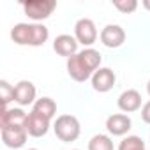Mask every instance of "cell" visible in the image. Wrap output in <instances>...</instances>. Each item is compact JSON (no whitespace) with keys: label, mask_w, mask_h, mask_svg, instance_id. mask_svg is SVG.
Instances as JSON below:
<instances>
[{"label":"cell","mask_w":150,"mask_h":150,"mask_svg":"<svg viewBox=\"0 0 150 150\" xmlns=\"http://www.w3.org/2000/svg\"><path fill=\"white\" fill-rule=\"evenodd\" d=\"M146 92H148V96H150V80H148V83H146Z\"/></svg>","instance_id":"22"},{"label":"cell","mask_w":150,"mask_h":150,"mask_svg":"<svg viewBox=\"0 0 150 150\" xmlns=\"http://www.w3.org/2000/svg\"><path fill=\"white\" fill-rule=\"evenodd\" d=\"M21 6L25 14L34 21H42L50 18L57 9L55 0H27V2H21Z\"/></svg>","instance_id":"4"},{"label":"cell","mask_w":150,"mask_h":150,"mask_svg":"<svg viewBox=\"0 0 150 150\" xmlns=\"http://www.w3.org/2000/svg\"><path fill=\"white\" fill-rule=\"evenodd\" d=\"M74 37L76 41L87 48H90L96 41H97V28H96V23L90 20V18H81L76 21L74 25Z\"/></svg>","instance_id":"5"},{"label":"cell","mask_w":150,"mask_h":150,"mask_svg":"<svg viewBox=\"0 0 150 150\" xmlns=\"http://www.w3.org/2000/svg\"><path fill=\"white\" fill-rule=\"evenodd\" d=\"M113 6H115L120 13H124V14L134 13V11L138 9V2H136V0H115Z\"/></svg>","instance_id":"19"},{"label":"cell","mask_w":150,"mask_h":150,"mask_svg":"<svg viewBox=\"0 0 150 150\" xmlns=\"http://www.w3.org/2000/svg\"><path fill=\"white\" fill-rule=\"evenodd\" d=\"M27 117L28 115L21 108H6V110H2V115H0V129L25 127Z\"/></svg>","instance_id":"13"},{"label":"cell","mask_w":150,"mask_h":150,"mask_svg":"<svg viewBox=\"0 0 150 150\" xmlns=\"http://www.w3.org/2000/svg\"><path fill=\"white\" fill-rule=\"evenodd\" d=\"M118 150H146V148H145V141L139 136H127L120 141Z\"/></svg>","instance_id":"18"},{"label":"cell","mask_w":150,"mask_h":150,"mask_svg":"<svg viewBox=\"0 0 150 150\" xmlns=\"http://www.w3.org/2000/svg\"><path fill=\"white\" fill-rule=\"evenodd\" d=\"M120 111L124 113H132V111H138L141 108V94L134 88H129L125 92H122L118 96V101H117Z\"/></svg>","instance_id":"14"},{"label":"cell","mask_w":150,"mask_h":150,"mask_svg":"<svg viewBox=\"0 0 150 150\" xmlns=\"http://www.w3.org/2000/svg\"><path fill=\"white\" fill-rule=\"evenodd\" d=\"M32 111H35V113H39V115H42V117L51 120L57 115V103L51 97H41V99H37L34 103Z\"/></svg>","instance_id":"15"},{"label":"cell","mask_w":150,"mask_h":150,"mask_svg":"<svg viewBox=\"0 0 150 150\" xmlns=\"http://www.w3.org/2000/svg\"><path fill=\"white\" fill-rule=\"evenodd\" d=\"M88 150H115V146L108 134H96L88 141Z\"/></svg>","instance_id":"16"},{"label":"cell","mask_w":150,"mask_h":150,"mask_svg":"<svg viewBox=\"0 0 150 150\" xmlns=\"http://www.w3.org/2000/svg\"><path fill=\"white\" fill-rule=\"evenodd\" d=\"M117 76L110 67H99L92 76V88L99 94H106L115 87Z\"/></svg>","instance_id":"6"},{"label":"cell","mask_w":150,"mask_h":150,"mask_svg":"<svg viewBox=\"0 0 150 150\" xmlns=\"http://www.w3.org/2000/svg\"><path fill=\"white\" fill-rule=\"evenodd\" d=\"M101 42L106 46V48H120L124 42H125V30L120 27V25H106L103 30H101Z\"/></svg>","instance_id":"8"},{"label":"cell","mask_w":150,"mask_h":150,"mask_svg":"<svg viewBox=\"0 0 150 150\" xmlns=\"http://www.w3.org/2000/svg\"><path fill=\"white\" fill-rule=\"evenodd\" d=\"M141 118H143L145 124H150V101H146L141 106Z\"/></svg>","instance_id":"20"},{"label":"cell","mask_w":150,"mask_h":150,"mask_svg":"<svg viewBox=\"0 0 150 150\" xmlns=\"http://www.w3.org/2000/svg\"><path fill=\"white\" fill-rule=\"evenodd\" d=\"M37 90H35V85L32 81H27V80H21L20 83L14 85V103H18L20 106H30L34 104L37 99Z\"/></svg>","instance_id":"10"},{"label":"cell","mask_w":150,"mask_h":150,"mask_svg":"<svg viewBox=\"0 0 150 150\" xmlns=\"http://www.w3.org/2000/svg\"><path fill=\"white\" fill-rule=\"evenodd\" d=\"M50 37L48 27L42 23H16L11 28V39L13 42L20 46H42Z\"/></svg>","instance_id":"2"},{"label":"cell","mask_w":150,"mask_h":150,"mask_svg":"<svg viewBox=\"0 0 150 150\" xmlns=\"http://www.w3.org/2000/svg\"><path fill=\"white\" fill-rule=\"evenodd\" d=\"M74 150H78V148H74Z\"/></svg>","instance_id":"24"},{"label":"cell","mask_w":150,"mask_h":150,"mask_svg":"<svg viewBox=\"0 0 150 150\" xmlns=\"http://www.w3.org/2000/svg\"><path fill=\"white\" fill-rule=\"evenodd\" d=\"M132 127V122L124 113H115L106 118V129L111 136H125Z\"/></svg>","instance_id":"11"},{"label":"cell","mask_w":150,"mask_h":150,"mask_svg":"<svg viewBox=\"0 0 150 150\" xmlns=\"http://www.w3.org/2000/svg\"><path fill=\"white\" fill-rule=\"evenodd\" d=\"M0 134H2V141L6 146L9 148H21L27 143V129L25 127H7V129H0Z\"/></svg>","instance_id":"12"},{"label":"cell","mask_w":150,"mask_h":150,"mask_svg":"<svg viewBox=\"0 0 150 150\" xmlns=\"http://www.w3.org/2000/svg\"><path fill=\"white\" fill-rule=\"evenodd\" d=\"M78 46H80V42L76 41V37L69 35V34H60L53 41L55 53L60 55V57H67V58H71L78 53Z\"/></svg>","instance_id":"9"},{"label":"cell","mask_w":150,"mask_h":150,"mask_svg":"<svg viewBox=\"0 0 150 150\" xmlns=\"http://www.w3.org/2000/svg\"><path fill=\"white\" fill-rule=\"evenodd\" d=\"M28 150H37V148H28Z\"/></svg>","instance_id":"23"},{"label":"cell","mask_w":150,"mask_h":150,"mask_svg":"<svg viewBox=\"0 0 150 150\" xmlns=\"http://www.w3.org/2000/svg\"><path fill=\"white\" fill-rule=\"evenodd\" d=\"M143 7H145L146 11H150V0H143Z\"/></svg>","instance_id":"21"},{"label":"cell","mask_w":150,"mask_h":150,"mask_svg":"<svg viewBox=\"0 0 150 150\" xmlns=\"http://www.w3.org/2000/svg\"><path fill=\"white\" fill-rule=\"evenodd\" d=\"M53 131L60 141L72 143L80 138L81 125H80V120L74 115H60V117H57V120L53 124Z\"/></svg>","instance_id":"3"},{"label":"cell","mask_w":150,"mask_h":150,"mask_svg":"<svg viewBox=\"0 0 150 150\" xmlns=\"http://www.w3.org/2000/svg\"><path fill=\"white\" fill-rule=\"evenodd\" d=\"M50 118L35 113V111H30L28 117H27V122H25V129L28 132V136L32 138H42L46 136V132L50 131Z\"/></svg>","instance_id":"7"},{"label":"cell","mask_w":150,"mask_h":150,"mask_svg":"<svg viewBox=\"0 0 150 150\" xmlns=\"http://www.w3.org/2000/svg\"><path fill=\"white\" fill-rule=\"evenodd\" d=\"M0 101H2V110H6L11 101H14V87L7 80H0Z\"/></svg>","instance_id":"17"},{"label":"cell","mask_w":150,"mask_h":150,"mask_svg":"<svg viewBox=\"0 0 150 150\" xmlns=\"http://www.w3.org/2000/svg\"><path fill=\"white\" fill-rule=\"evenodd\" d=\"M101 53L94 48H85L74 57L67 58V74L78 83L92 80L94 72L101 67Z\"/></svg>","instance_id":"1"}]
</instances>
